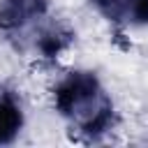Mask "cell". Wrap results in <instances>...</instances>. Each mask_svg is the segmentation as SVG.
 <instances>
[{
    "label": "cell",
    "mask_w": 148,
    "mask_h": 148,
    "mask_svg": "<svg viewBox=\"0 0 148 148\" xmlns=\"http://www.w3.org/2000/svg\"><path fill=\"white\" fill-rule=\"evenodd\" d=\"M0 37L21 56L58 60L74 42V30L49 0H0Z\"/></svg>",
    "instance_id": "1"
},
{
    "label": "cell",
    "mask_w": 148,
    "mask_h": 148,
    "mask_svg": "<svg viewBox=\"0 0 148 148\" xmlns=\"http://www.w3.org/2000/svg\"><path fill=\"white\" fill-rule=\"evenodd\" d=\"M95 12L120 28L148 25V0H88Z\"/></svg>",
    "instance_id": "3"
},
{
    "label": "cell",
    "mask_w": 148,
    "mask_h": 148,
    "mask_svg": "<svg viewBox=\"0 0 148 148\" xmlns=\"http://www.w3.org/2000/svg\"><path fill=\"white\" fill-rule=\"evenodd\" d=\"M53 106L86 141H102L113 132L118 116L102 79L90 69H72L53 86Z\"/></svg>",
    "instance_id": "2"
},
{
    "label": "cell",
    "mask_w": 148,
    "mask_h": 148,
    "mask_svg": "<svg viewBox=\"0 0 148 148\" xmlns=\"http://www.w3.org/2000/svg\"><path fill=\"white\" fill-rule=\"evenodd\" d=\"M23 130V109L16 92L0 81V146H9Z\"/></svg>",
    "instance_id": "4"
}]
</instances>
